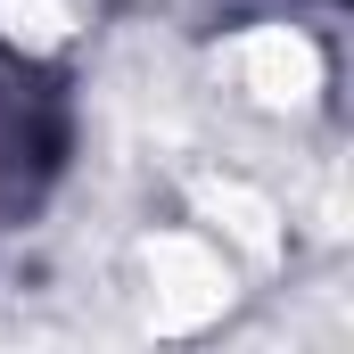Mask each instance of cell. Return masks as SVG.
I'll return each mask as SVG.
<instances>
[{"instance_id": "3", "label": "cell", "mask_w": 354, "mask_h": 354, "mask_svg": "<svg viewBox=\"0 0 354 354\" xmlns=\"http://www.w3.org/2000/svg\"><path fill=\"white\" fill-rule=\"evenodd\" d=\"M198 206H206L248 256H280V206H272L264 189H248V181H198Z\"/></svg>"}, {"instance_id": "2", "label": "cell", "mask_w": 354, "mask_h": 354, "mask_svg": "<svg viewBox=\"0 0 354 354\" xmlns=\"http://www.w3.org/2000/svg\"><path fill=\"white\" fill-rule=\"evenodd\" d=\"M231 66H239V91H248L256 107H305V99L322 91V50H313L297 25H256V33L231 50Z\"/></svg>"}, {"instance_id": "1", "label": "cell", "mask_w": 354, "mask_h": 354, "mask_svg": "<svg viewBox=\"0 0 354 354\" xmlns=\"http://www.w3.org/2000/svg\"><path fill=\"white\" fill-rule=\"evenodd\" d=\"M140 272H149V322L157 330H206L223 305H231V272L206 239L189 231H157L140 248Z\"/></svg>"}, {"instance_id": "4", "label": "cell", "mask_w": 354, "mask_h": 354, "mask_svg": "<svg viewBox=\"0 0 354 354\" xmlns=\"http://www.w3.org/2000/svg\"><path fill=\"white\" fill-rule=\"evenodd\" d=\"M0 25H8V41H25V50H58L75 17H66L58 0H0Z\"/></svg>"}]
</instances>
